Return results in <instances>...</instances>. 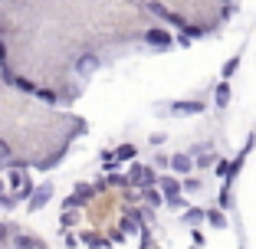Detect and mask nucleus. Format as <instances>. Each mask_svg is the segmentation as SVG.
<instances>
[{
    "instance_id": "1",
    "label": "nucleus",
    "mask_w": 256,
    "mask_h": 249,
    "mask_svg": "<svg viewBox=\"0 0 256 249\" xmlns=\"http://www.w3.org/2000/svg\"><path fill=\"white\" fill-rule=\"evenodd\" d=\"M148 7H151V13H154V16H161V20H168V23H174V26H181V30H184V16L171 13V10H168L164 3H154V0H151Z\"/></svg>"
},
{
    "instance_id": "2",
    "label": "nucleus",
    "mask_w": 256,
    "mask_h": 249,
    "mask_svg": "<svg viewBox=\"0 0 256 249\" xmlns=\"http://www.w3.org/2000/svg\"><path fill=\"white\" fill-rule=\"evenodd\" d=\"M171 112L174 115H200L204 112V102H174Z\"/></svg>"
},
{
    "instance_id": "3",
    "label": "nucleus",
    "mask_w": 256,
    "mask_h": 249,
    "mask_svg": "<svg viewBox=\"0 0 256 249\" xmlns=\"http://www.w3.org/2000/svg\"><path fill=\"white\" fill-rule=\"evenodd\" d=\"M144 39H148V46H158V49H168V46H171V36H168L164 30H151Z\"/></svg>"
},
{
    "instance_id": "4",
    "label": "nucleus",
    "mask_w": 256,
    "mask_h": 249,
    "mask_svg": "<svg viewBox=\"0 0 256 249\" xmlns=\"http://www.w3.org/2000/svg\"><path fill=\"white\" fill-rule=\"evenodd\" d=\"M96 69H98L96 56H82V59L76 62V72H79V76H89V72H96Z\"/></svg>"
},
{
    "instance_id": "5",
    "label": "nucleus",
    "mask_w": 256,
    "mask_h": 249,
    "mask_svg": "<svg viewBox=\"0 0 256 249\" xmlns=\"http://www.w3.org/2000/svg\"><path fill=\"white\" fill-rule=\"evenodd\" d=\"M50 194H53V190H50V187H40V190H36V194H33V200H30V207H33V210H40V207H43V204H46V200H50Z\"/></svg>"
},
{
    "instance_id": "6",
    "label": "nucleus",
    "mask_w": 256,
    "mask_h": 249,
    "mask_svg": "<svg viewBox=\"0 0 256 249\" xmlns=\"http://www.w3.org/2000/svg\"><path fill=\"white\" fill-rule=\"evenodd\" d=\"M171 164H174V171L188 174L190 167H194V161H190V158H184V154H174V158H171Z\"/></svg>"
},
{
    "instance_id": "7",
    "label": "nucleus",
    "mask_w": 256,
    "mask_h": 249,
    "mask_svg": "<svg viewBox=\"0 0 256 249\" xmlns=\"http://www.w3.org/2000/svg\"><path fill=\"white\" fill-rule=\"evenodd\" d=\"M161 190H164L168 197H174V194H178V190H181V184L174 181V177H161Z\"/></svg>"
},
{
    "instance_id": "8",
    "label": "nucleus",
    "mask_w": 256,
    "mask_h": 249,
    "mask_svg": "<svg viewBox=\"0 0 256 249\" xmlns=\"http://www.w3.org/2000/svg\"><path fill=\"white\" fill-rule=\"evenodd\" d=\"M217 105H230V85L226 82L217 85Z\"/></svg>"
},
{
    "instance_id": "9",
    "label": "nucleus",
    "mask_w": 256,
    "mask_h": 249,
    "mask_svg": "<svg viewBox=\"0 0 256 249\" xmlns=\"http://www.w3.org/2000/svg\"><path fill=\"white\" fill-rule=\"evenodd\" d=\"M115 158H118V161H132V158H135V148H132V144H125V148H118V151H115Z\"/></svg>"
},
{
    "instance_id": "10",
    "label": "nucleus",
    "mask_w": 256,
    "mask_h": 249,
    "mask_svg": "<svg viewBox=\"0 0 256 249\" xmlns=\"http://www.w3.org/2000/svg\"><path fill=\"white\" fill-rule=\"evenodd\" d=\"M236 62H240L236 56H234V59H226V66H224V79H230V76L236 72Z\"/></svg>"
},
{
    "instance_id": "11",
    "label": "nucleus",
    "mask_w": 256,
    "mask_h": 249,
    "mask_svg": "<svg viewBox=\"0 0 256 249\" xmlns=\"http://www.w3.org/2000/svg\"><path fill=\"white\" fill-rule=\"evenodd\" d=\"M207 220H210L214 227H224V213H217V210H210V213H207Z\"/></svg>"
},
{
    "instance_id": "12",
    "label": "nucleus",
    "mask_w": 256,
    "mask_h": 249,
    "mask_svg": "<svg viewBox=\"0 0 256 249\" xmlns=\"http://www.w3.org/2000/svg\"><path fill=\"white\" fill-rule=\"evenodd\" d=\"M16 246H20V249H40V243H33V240H23V236H20V240H16Z\"/></svg>"
},
{
    "instance_id": "13",
    "label": "nucleus",
    "mask_w": 256,
    "mask_h": 249,
    "mask_svg": "<svg viewBox=\"0 0 256 249\" xmlns=\"http://www.w3.org/2000/svg\"><path fill=\"white\" fill-rule=\"evenodd\" d=\"M23 181H26V177H23L20 171H14V174H10V184H14V187H23Z\"/></svg>"
},
{
    "instance_id": "14",
    "label": "nucleus",
    "mask_w": 256,
    "mask_h": 249,
    "mask_svg": "<svg viewBox=\"0 0 256 249\" xmlns=\"http://www.w3.org/2000/svg\"><path fill=\"white\" fill-rule=\"evenodd\" d=\"M148 204L151 207H161V194H158V190H148Z\"/></svg>"
},
{
    "instance_id": "15",
    "label": "nucleus",
    "mask_w": 256,
    "mask_h": 249,
    "mask_svg": "<svg viewBox=\"0 0 256 249\" xmlns=\"http://www.w3.org/2000/svg\"><path fill=\"white\" fill-rule=\"evenodd\" d=\"M200 217H204L200 210H188V213H184V220H188V223H197V220H200Z\"/></svg>"
},
{
    "instance_id": "16",
    "label": "nucleus",
    "mask_w": 256,
    "mask_h": 249,
    "mask_svg": "<svg viewBox=\"0 0 256 249\" xmlns=\"http://www.w3.org/2000/svg\"><path fill=\"white\" fill-rule=\"evenodd\" d=\"M207 164H214V154H200L197 158V167H207Z\"/></svg>"
},
{
    "instance_id": "17",
    "label": "nucleus",
    "mask_w": 256,
    "mask_h": 249,
    "mask_svg": "<svg viewBox=\"0 0 256 249\" xmlns=\"http://www.w3.org/2000/svg\"><path fill=\"white\" fill-rule=\"evenodd\" d=\"M76 194H79V200H89V197H92V187H76Z\"/></svg>"
},
{
    "instance_id": "18",
    "label": "nucleus",
    "mask_w": 256,
    "mask_h": 249,
    "mask_svg": "<svg viewBox=\"0 0 256 249\" xmlns=\"http://www.w3.org/2000/svg\"><path fill=\"white\" fill-rule=\"evenodd\" d=\"M142 174H144V167H132V181L138 184V181H142Z\"/></svg>"
},
{
    "instance_id": "19",
    "label": "nucleus",
    "mask_w": 256,
    "mask_h": 249,
    "mask_svg": "<svg viewBox=\"0 0 256 249\" xmlns=\"http://www.w3.org/2000/svg\"><path fill=\"white\" fill-rule=\"evenodd\" d=\"M138 184H154V174H151V171H144V174H142V181H138Z\"/></svg>"
},
{
    "instance_id": "20",
    "label": "nucleus",
    "mask_w": 256,
    "mask_h": 249,
    "mask_svg": "<svg viewBox=\"0 0 256 249\" xmlns=\"http://www.w3.org/2000/svg\"><path fill=\"white\" fill-rule=\"evenodd\" d=\"M7 154H10V148H7V141H0V161L7 158Z\"/></svg>"
},
{
    "instance_id": "21",
    "label": "nucleus",
    "mask_w": 256,
    "mask_h": 249,
    "mask_svg": "<svg viewBox=\"0 0 256 249\" xmlns=\"http://www.w3.org/2000/svg\"><path fill=\"white\" fill-rule=\"evenodd\" d=\"M4 236H7V227H4V223H0V240H4Z\"/></svg>"
},
{
    "instance_id": "22",
    "label": "nucleus",
    "mask_w": 256,
    "mask_h": 249,
    "mask_svg": "<svg viewBox=\"0 0 256 249\" xmlns=\"http://www.w3.org/2000/svg\"><path fill=\"white\" fill-rule=\"evenodd\" d=\"M4 56H7V49H4V43H0V62H4Z\"/></svg>"
},
{
    "instance_id": "23",
    "label": "nucleus",
    "mask_w": 256,
    "mask_h": 249,
    "mask_svg": "<svg viewBox=\"0 0 256 249\" xmlns=\"http://www.w3.org/2000/svg\"><path fill=\"white\" fill-rule=\"evenodd\" d=\"M224 3H230V0H224Z\"/></svg>"
}]
</instances>
